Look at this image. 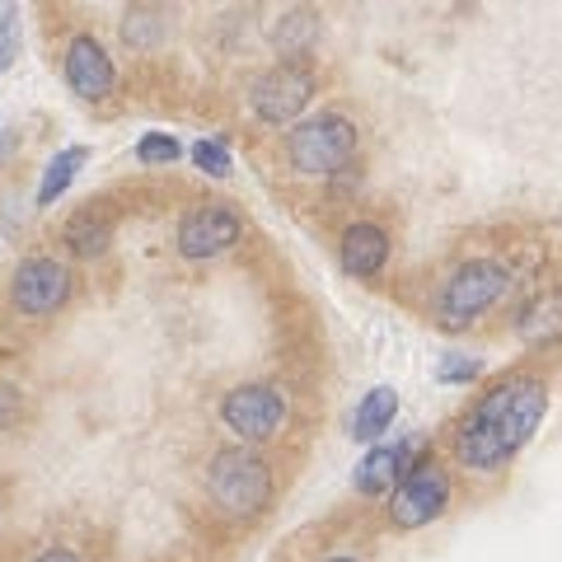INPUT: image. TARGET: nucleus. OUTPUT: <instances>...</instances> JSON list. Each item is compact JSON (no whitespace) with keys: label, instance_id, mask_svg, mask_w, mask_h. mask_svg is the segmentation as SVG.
Returning <instances> with one entry per match:
<instances>
[{"label":"nucleus","instance_id":"f257e3e1","mask_svg":"<svg viewBox=\"0 0 562 562\" xmlns=\"http://www.w3.org/2000/svg\"><path fill=\"white\" fill-rule=\"evenodd\" d=\"M543 408H549V389L539 380H529V375H515V380L497 384L464 417V427L455 436L460 460L468 468H482V474L502 468L535 436V427L543 422Z\"/></svg>","mask_w":562,"mask_h":562},{"label":"nucleus","instance_id":"f03ea898","mask_svg":"<svg viewBox=\"0 0 562 562\" xmlns=\"http://www.w3.org/2000/svg\"><path fill=\"white\" fill-rule=\"evenodd\" d=\"M286 155L301 174H338L356 155V127L342 113H319L286 136Z\"/></svg>","mask_w":562,"mask_h":562},{"label":"nucleus","instance_id":"7ed1b4c3","mask_svg":"<svg viewBox=\"0 0 562 562\" xmlns=\"http://www.w3.org/2000/svg\"><path fill=\"white\" fill-rule=\"evenodd\" d=\"M207 482H211L216 502L234 515H254L268 506V497H272V474L254 450H221V455L211 460Z\"/></svg>","mask_w":562,"mask_h":562},{"label":"nucleus","instance_id":"20e7f679","mask_svg":"<svg viewBox=\"0 0 562 562\" xmlns=\"http://www.w3.org/2000/svg\"><path fill=\"white\" fill-rule=\"evenodd\" d=\"M506 268L502 262H492V258H474V262H464V268L445 281V291H441V323L445 328H464V323H474L482 309H492L497 305V295L506 291Z\"/></svg>","mask_w":562,"mask_h":562},{"label":"nucleus","instance_id":"39448f33","mask_svg":"<svg viewBox=\"0 0 562 562\" xmlns=\"http://www.w3.org/2000/svg\"><path fill=\"white\" fill-rule=\"evenodd\" d=\"M315 99V71L305 61H281L268 75H258L254 85V113L268 122V127H286L295 122Z\"/></svg>","mask_w":562,"mask_h":562},{"label":"nucleus","instance_id":"423d86ee","mask_svg":"<svg viewBox=\"0 0 562 562\" xmlns=\"http://www.w3.org/2000/svg\"><path fill=\"white\" fill-rule=\"evenodd\" d=\"M450 502V478L441 464H413V474L394 488V502H389V521L399 529H422L431 525L436 515Z\"/></svg>","mask_w":562,"mask_h":562},{"label":"nucleus","instance_id":"0eeeda50","mask_svg":"<svg viewBox=\"0 0 562 562\" xmlns=\"http://www.w3.org/2000/svg\"><path fill=\"white\" fill-rule=\"evenodd\" d=\"M221 417L234 436H244V441H268L281 422H286V399H281L272 384H240L225 394Z\"/></svg>","mask_w":562,"mask_h":562},{"label":"nucleus","instance_id":"6e6552de","mask_svg":"<svg viewBox=\"0 0 562 562\" xmlns=\"http://www.w3.org/2000/svg\"><path fill=\"white\" fill-rule=\"evenodd\" d=\"M66 295H71V272L57 258H28L14 272V305L24 315H52L57 305H66Z\"/></svg>","mask_w":562,"mask_h":562},{"label":"nucleus","instance_id":"1a4fd4ad","mask_svg":"<svg viewBox=\"0 0 562 562\" xmlns=\"http://www.w3.org/2000/svg\"><path fill=\"white\" fill-rule=\"evenodd\" d=\"M234 240H240V216L230 207H197V211H187L179 225L183 258H216V254H225V248H234Z\"/></svg>","mask_w":562,"mask_h":562},{"label":"nucleus","instance_id":"9d476101","mask_svg":"<svg viewBox=\"0 0 562 562\" xmlns=\"http://www.w3.org/2000/svg\"><path fill=\"white\" fill-rule=\"evenodd\" d=\"M66 85L89 103L113 89V61H108V52L89 34L71 38V47H66Z\"/></svg>","mask_w":562,"mask_h":562},{"label":"nucleus","instance_id":"9b49d317","mask_svg":"<svg viewBox=\"0 0 562 562\" xmlns=\"http://www.w3.org/2000/svg\"><path fill=\"white\" fill-rule=\"evenodd\" d=\"M413 474V441H394V445H375L370 455L356 464V492L380 497L394 492L403 478Z\"/></svg>","mask_w":562,"mask_h":562},{"label":"nucleus","instance_id":"f8f14e48","mask_svg":"<svg viewBox=\"0 0 562 562\" xmlns=\"http://www.w3.org/2000/svg\"><path fill=\"white\" fill-rule=\"evenodd\" d=\"M384 258H389V240L380 225H370V221L347 225V234H342V268L352 277H375L384 268Z\"/></svg>","mask_w":562,"mask_h":562},{"label":"nucleus","instance_id":"ddd939ff","mask_svg":"<svg viewBox=\"0 0 562 562\" xmlns=\"http://www.w3.org/2000/svg\"><path fill=\"white\" fill-rule=\"evenodd\" d=\"M394 413H399V394L389 384H380V389H370V394L356 403V417H352V436L356 441H375L389 422H394Z\"/></svg>","mask_w":562,"mask_h":562},{"label":"nucleus","instance_id":"4468645a","mask_svg":"<svg viewBox=\"0 0 562 562\" xmlns=\"http://www.w3.org/2000/svg\"><path fill=\"white\" fill-rule=\"evenodd\" d=\"M81 164H85V146H66L61 155H52V164L42 169V183H38V207H52L71 187V179L81 174Z\"/></svg>","mask_w":562,"mask_h":562},{"label":"nucleus","instance_id":"2eb2a0df","mask_svg":"<svg viewBox=\"0 0 562 562\" xmlns=\"http://www.w3.org/2000/svg\"><path fill=\"white\" fill-rule=\"evenodd\" d=\"M66 244H71L81 258L103 254V248H108V221H103V216H94V211H81V216H75V221L66 225Z\"/></svg>","mask_w":562,"mask_h":562},{"label":"nucleus","instance_id":"dca6fc26","mask_svg":"<svg viewBox=\"0 0 562 562\" xmlns=\"http://www.w3.org/2000/svg\"><path fill=\"white\" fill-rule=\"evenodd\" d=\"M160 34H164V20L155 10H127V20H122V38L132 47H150Z\"/></svg>","mask_w":562,"mask_h":562},{"label":"nucleus","instance_id":"f3484780","mask_svg":"<svg viewBox=\"0 0 562 562\" xmlns=\"http://www.w3.org/2000/svg\"><path fill=\"white\" fill-rule=\"evenodd\" d=\"M136 160L140 164H174L179 160V140L169 132H150L136 140Z\"/></svg>","mask_w":562,"mask_h":562},{"label":"nucleus","instance_id":"a211bd4d","mask_svg":"<svg viewBox=\"0 0 562 562\" xmlns=\"http://www.w3.org/2000/svg\"><path fill=\"white\" fill-rule=\"evenodd\" d=\"M193 160H197V169H207L211 179H225L230 174V150L221 146V140H197Z\"/></svg>","mask_w":562,"mask_h":562},{"label":"nucleus","instance_id":"6ab92c4d","mask_svg":"<svg viewBox=\"0 0 562 562\" xmlns=\"http://www.w3.org/2000/svg\"><path fill=\"white\" fill-rule=\"evenodd\" d=\"M309 34H315V20H309V14H286V20H281V28H277V42L291 47V52H301Z\"/></svg>","mask_w":562,"mask_h":562},{"label":"nucleus","instance_id":"aec40b11","mask_svg":"<svg viewBox=\"0 0 562 562\" xmlns=\"http://www.w3.org/2000/svg\"><path fill=\"white\" fill-rule=\"evenodd\" d=\"M14 52H20V38H14V14L0 10V71L14 61Z\"/></svg>","mask_w":562,"mask_h":562},{"label":"nucleus","instance_id":"412c9836","mask_svg":"<svg viewBox=\"0 0 562 562\" xmlns=\"http://www.w3.org/2000/svg\"><path fill=\"white\" fill-rule=\"evenodd\" d=\"M478 370H482V366H478V362H468V356H445L436 375H441V380H474Z\"/></svg>","mask_w":562,"mask_h":562},{"label":"nucleus","instance_id":"4be33fe9","mask_svg":"<svg viewBox=\"0 0 562 562\" xmlns=\"http://www.w3.org/2000/svg\"><path fill=\"white\" fill-rule=\"evenodd\" d=\"M14 403H20V394H14L10 384H0V422L10 417V408H14Z\"/></svg>","mask_w":562,"mask_h":562},{"label":"nucleus","instance_id":"5701e85b","mask_svg":"<svg viewBox=\"0 0 562 562\" xmlns=\"http://www.w3.org/2000/svg\"><path fill=\"white\" fill-rule=\"evenodd\" d=\"M34 562H81V558H75L71 549H47V553H38Z\"/></svg>","mask_w":562,"mask_h":562},{"label":"nucleus","instance_id":"b1692460","mask_svg":"<svg viewBox=\"0 0 562 562\" xmlns=\"http://www.w3.org/2000/svg\"><path fill=\"white\" fill-rule=\"evenodd\" d=\"M328 562H356V558H328Z\"/></svg>","mask_w":562,"mask_h":562}]
</instances>
